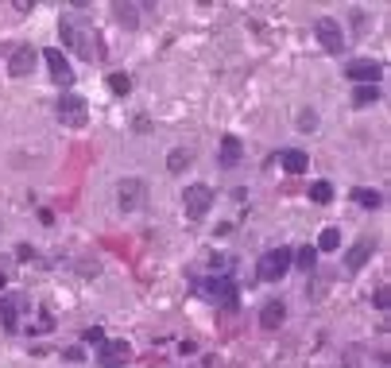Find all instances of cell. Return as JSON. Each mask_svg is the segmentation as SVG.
<instances>
[{
  "instance_id": "cell-1",
  "label": "cell",
  "mask_w": 391,
  "mask_h": 368,
  "mask_svg": "<svg viewBox=\"0 0 391 368\" xmlns=\"http://www.w3.org/2000/svg\"><path fill=\"white\" fill-rule=\"evenodd\" d=\"M62 47H70V50H78L82 59H97V35H93V24H85V20H78V16H66L62 20Z\"/></svg>"
},
{
  "instance_id": "cell-2",
  "label": "cell",
  "mask_w": 391,
  "mask_h": 368,
  "mask_svg": "<svg viewBox=\"0 0 391 368\" xmlns=\"http://www.w3.org/2000/svg\"><path fill=\"white\" fill-rule=\"evenodd\" d=\"M287 268H291V248H283V244H279V248H271V252H264V256H260V279H264V283H275V279H283L287 276Z\"/></svg>"
},
{
  "instance_id": "cell-3",
  "label": "cell",
  "mask_w": 391,
  "mask_h": 368,
  "mask_svg": "<svg viewBox=\"0 0 391 368\" xmlns=\"http://www.w3.org/2000/svg\"><path fill=\"white\" fill-rule=\"evenodd\" d=\"M183 206H186V218L190 221H201L209 213V206H213V190H209L206 183H194V186H186V194H183Z\"/></svg>"
},
{
  "instance_id": "cell-4",
  "label": "cell",
  "mask_w": 391,
  "mask_h": 368,
  "mask_svg": "<svg viewBox=\"0 0 391 368\" xmlns=\"http://www.w3.org/2000/svg\"><path fill=\"white\" fill-rule=\"evenodd\" d=\"M132 360V345L125 337H105V345L97 349V365L101 368H125Z\"/></svg>"
},
{
  "instance_id": "cell-5",
  "label": "cell",
  "mask_w": 391,
  "mask_h": 368,
  "mask_svg": "<svg viewBox=\"0 0 391 368\" xmlns=\"http://www.w3.org/2000/svg\"><path fill=\"white\" fill-rule=\"evenodd\" d=\"M59 120L70 128H82L85 120H90V105H85V97H78V93H62L59 97Z\"/></svg>"
},
{
  "instance_id": "cell-6",
  "label": "cell",
  "mask_w": 391,
  "mask_h": 368,
  "mask_svg": "<svg viewBox=\"0 0 391 368\" xmlns=\"http://www.w3.org/2000/svg\"><path fill=\"white\" fill-rule=\"evenodd\" d=\"M314 31H318V43H322L329 55H341V50H345V31H341V24H337V20H329V16L318 20Z\"/></svg>"
},
{
  "instance_id": "cell-7",
  "label": "cell",
  "mask_w": 391,
  "mask_h": 368,
  "mask_svg": "<svg viewBox=\"0 0 391 368\" xmlns=\"http://www.w3.org/2000/svg\"><path fill=\"white\" fill-rule=\"evenodd\" d=\"M39 59H43V62H47L50 78H55V82H59V85H66V90H70V85H74V70H70V62H66V59H62V50H59V47H50V50H43Z\"/></svg>"
},
{
  "instance_id": "cell-8",
  "label": "cell",
  "mask_w": 391,
  "mask_h": 368,
  "mask_svg": "<svg viewBox=\"0 0 391 368\" xmlns=\"http://www.w3.org/2000/svg\"><path fill=\"white\" fill-rule=\"evenodd\" d=\"M143 190H148V186H143V178H125V183H120V190H117L120 209H125V213H136V209L143 206Z\"/></svg>"
},
{
  "instance_id": "cell-9",
  "label": "cell",
  "mask_w": 391,
  "mask_h": 368,
  "mask_svg": "<svg viewBox=\"0 0 391 368\" xmlns=\"http://www.w3.org/2000/svg\"><path fill=\"white\" fill-rule=\"evenodd\" d=\"M345 74H349V82L376 85V82H380V74H383V66H380V62H368V59H357V62L345 66Z\"/></svg>"
},
{
  "instance_id": "cell-10",
  "label": "cell",
  "mask_w": 391,
  "mask_h": 368,
  "mask_svg": "<svg viewBox=\"0 0 391 368\" xmlns=\"http://www.w3.org/2000/svg\"><path fill=\"white\" fill-rule=\"evenodd\" d=\"M35 66H39V50H31V47H16V55L8 59V74L12 78H27Z\"/></svg>"
},
{
  "instance_id": "cell-11",
  "label": "cell",
  "mask_w": 391,
  "mask_h": 368,
  "mask_svg": "<svg viewBox=\"0 0 391 368\" xmlns=\"http://www.w3.org/2000/svg\"><path fill=\"white\" fill-rule=\"evenodd\" d=\"M20 310H24V295H4V299H0V326L16 330L20 326Z\"/></svg>"
},
{
  "instance_id": "cell-12",
  "label": "cell",
  "mask_w": 391,
  "mask_h": 368,
  "mask_svg": "<svg viewBox=\"0 0 391 368\" xmlns=\"http://www.w3.org/2000/svg\"><path fill=\"white\" fill-rule=\"evenodd\" d=\"M372 252H376V244L368 241V236H364V241H357L349 252H345V268H349V271H360L368 260H372Z\"/></svg>"
},
{
  "instance_id": "cell-13",
  "label": "cell",
  "mask_w": 391,
  "mask_h": 368,
  "mask_svg": "<svg viewBox=\"0 0 391 368\" xmlns=\"http://www.w3.org/2000/svg\"><path fill=\"white\" fill-rule=\"evenodd\" d=\"M206 295H213V299L225 302V306H236V287H233V279H229V276L209 279V283H206Z\"/></svg>"
},
{
  "instance_id": "cell-14",
  "label": "cell",
  "mask_w": 391,
  "mask_h": 368,
  "mask_svg": "<svg viewBox=\"0 0 391 368\" xmlns=\"http://www.w3.org/2000/svg\"><path fill=\"white\" fill-rule=\"evenodd\" d=\"M283 318H287V306L279 299L264 302V310H260V326H264V330H279V326H283Z\"/></svg>"
},
{
  "instance_id": "cell-15",
  "label": "cell",
  "mask_w": 391,
  "mask_h": 368,
  "mask_svg": "<svg viewBox=\"0 0 391 368\" xmlns=\"http://www.w3.org/2000/svg\"><path fill=\"white\" fill-rule=\"evenodd\" d=\"M279 163H283L287 175H302V171L310 167V155H306V151H299V148H287L283 155H279Z\"/></svg>"
},
{
  "instance_id": "cell-16",
  "label": "cell",
  "mask_w": 391,
  "mask_h": 368,
  "mask_svg": "<svg viewBox=\"0 0 391 368\" xmlns=\"http://www.w3.org/2000/svg\"><path fill=\"white\" fill-rule=\"evenodd\" d=\"M236 163H241V140L225 136V140H221V167H236Z\"/></svg>"
},
{
  "instance_id": "cell-17",
  "label": "cell",
  "mask_w": 391,
  "mask_h": 368,
  "mask_svg": "<svg viewBox=\"0 0 391 368\" xmlns=\"http://www.w3.org/2000/svg\"><path fill=\"white\" fill-rule=\"evenodd\" d=\"M186 167H190V151L175 148V151H171V155H166V171H171V175H183Z\"/></svg>"
},
{
  "instance_id": "cell-18",
  "label": "cell",
  "mask_w": 391,
  "mask_h": 368,
  "mask_svg": "<svg viewBox=\"0 0 391 368\" xmlns=\"http://www.w3.org/2000/svg\"><path fill=\"white\" fill-rule=\"evenodd\" d=\"M318 248H322V252H337V248H341V229H322V236H318Z\"/></svg>"
},
{
  "instance_id": "cell-19",
  "label": "cell",
  "mask_w": 391,
  "mask_h": 368,
  "mask_svg": "<svg viewBox=\"0 0 391 368\" xmlns=\"http://www.w3.org/2000/svg\"><path fill=\"white\" fill-rule=\"evenodd\" d=\"M105 85L117 93V97H128V93H132V78H128V74H108Z\"/></svg>"
},
{
  "instance_id": "cell-20",
  "label": "cell",
  "mask_w": 391,
  "mask_h": 368,
  "mask_svg": "<svg viewBox=\"0 0 391 368\" xmlns=\"http://www.w3.org/2000/svg\"><path fill=\"white\" fill-rule=\"evenodd\" d=\"M310 201L329 206V201H333V183H314V186H310Z\"/></svg>"
},
{
  "instance_id": "cell-21",
  "label": "cell",
  "mask_w": 391,
  "mask_h": 368,
  "mask_svg": "<svg viewBox=\"0 0 391 368\" xmlns=\"http://www.w3.org/2000/svg\"><path fill=\"white\" fill-rule=\"evenodd\" d=\"M353 198H357V206H364V209H380V206H383L380 190H357Z\"/></svg>"
},
{
  "instance_id": "cell-22",
  "label": "cell",
  "mask_w": 391,
  "mask_h": 368,
  "mask_svg": "<svg viewBox=\"0 0 391 368\" xmlns=\"http://www.w3.org/2000/svg\"><path fill=\"white\" fill-rule=\"evenodd\" d=\"M291 260H299V268H302V271H314V264H318V252L306 244V248H302L299 256H291Z\"/></svg>"
},
{
  "instance_id": "cell-23",
  "label": "cell",
  "mask_w": 391,
  "mask_h": 368,
  "mask_svg": "<svg viewBox=\"0 0 391 368\" xmlns=\"http://www.w3.org/2000/svg\"><path fill=\"white\" fill-rule=\"evenodd\" d=\"M353 101H357V105H372V101H380V90H372V85H360V90L353 93Z\"/></svg>"
},
{
  "instance_id": "cell-24",
  "label": "cell",
  "mask_w": 391,
  "mask_h": 368,
  "mask_svg": "<svg viewBox=\"0 0 391 368\" xmlns=\"http://www.w3.org/2000/svg\"><path fill=\"white\" fill-rule=\"evenodd\" d=\"M299 128H302V132H314V128H318V113L314 109H302L299 113Z\"/></svg>"
},
{
  "instance_id": "cell-25",
  "label": "cell",
  "mask_w": 391,
  "mask_h": 368,
  "mask_svg": "<svg viewBox=\"0 0 391 368\" xmlns=\"http://www.w3.org/2000/svg\"><path fill=\"white\" fill-rule=\"evenodd\" d=\"M113 12H117V16L125 20L128 27H136V8H132V4H117V8H113Z\"/></svg>"
},
{
  "instance_id": "cell-26",
  "label": "cell",
  "mask_w": 391,
  "mask_h": 368,
  "mask_svg": "<svg viewBox=\"0 0 391 368\" xmlns=\"http://www.w3.org/2000/svg\"><path fill=\"white\" fill-rule=\"evenodd\" d=\"M82 341H85V345H97V349H101V345H105V334L93 326V330H85V334H82Z\"/></svg>"
},
{
  "instance_id": "cell-27",
  "label": "cell",
  "mask_w": 391,
  "mask_h": 368,
  "mask_svg": "<svg viewBox=\"0 0 391 368\" xmlns=\"http://www.w3.org/2000/svg\"><path fill=\"white\" fill-rule=\"evenodd\" d=\"M388 302H391V291H388V287H380V291H376V306L388 310Z\"/></svg>"
},
{
  "instance_id": "cell-28",
  "label": "cell",
  "mask_w": 391,
  "mask_h": 368,
  "mask_svg": "<svg viewBox=\"0 0 391 368\" xmlns=\"http://www.w3.org/2000/svg\"><path fill=\"white\" fill-rule=\"evenodd\" d=\"M62 357H66V360H82L85 353H82V349H78V345H74V349H66V353H62Z\"/></svg>"
},
{
  "instance_id": "cell-29",
  "label": "cell",
  "mask_w": 391,
  "mask_h": 368,
  "mask_svg": "<svg viewBox=\"0 0 391 368\" xmlns=\"http://www.w3.org/2000/svg\"><path fill=\"white\" fill-rule=\"evenodd\" d=\"M4 283H8V276H4V271H0V291H4Z\"/></svg>"
}]
</instances>
